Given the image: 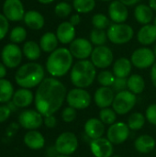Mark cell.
<instances>
[{"label":"cell","mask_w":156,"mask_h":157,"mask_svg":"<svg viewBox=\"0 0 156 157\" xmlns=\"http://www.w3.org/2000/svg\"><path fill=\"white\" fill-rule=\"evenodd\" d=\"M65 86L55 77H47L39 85L34 98L36 110L43 117L53 115L66 99Z\"/></svg>","instance_id":"obj_1"},{"label":"cell","mask_w":156,"mask_h":157,"mask_svg":"<svg viewBox=\"0 0 156 157\" xmlns=\"http://www.w3.org/2000/svg\"><path fill=\"white\" fill-rule=\"evenodd\" d=\"M74 57L69 49L61 47L53 51L46 61V70L52 77L64 76L73 67Z\"/></svg>","instance_id":"obj_2"},{"label":"cell","mask_w":156,"mask_h":157,"mask_svg":"<svg viewBox=\"0 0 156 157\" xmlns=\"http://www.w3.org/2000/svg\"><path fill=\"white\" fill-rule=\"evenodd\" d=\"M45 71L41 64L34 62L21 65L15 74V81L22 88H33L44 80Z\"/></svg>","instance_id":"obj_3"},{"label":"cell","mask_w":156,"mask_h":157,"mask_svg":"<svg viewBox=\"0 0 156 157\" xmlns=\"http://www.w3.org/2000/svg\"><path fill=\"white\" fill-rule=\"evenodd\" d=\"M97 76L96 66L88 60H79L76 62L70 73L72 84L78 88H86L90 86Z\"/></svg>","instance_id":"obj_4"},{"label":"cell","mask_w":156,"mask_h":157,"mask_svg":"<svg viewBox=\"0 0 156 157\" xmlns=\"http://www.w3.org/2000/svg\"><path fill=\"white\" fill-rule=\"evenodd\" d=\"M108 39L114 44L122 45L129 42L134 35L131 26L125 23H113L107 30Z\"/></svg>","instance_id":"obj_5"},{"label":"cell","mask_w":156,"mask_h":157,"mask_svg":"<svg viewBox=\"0 0 156 157\" xmlns=\"http://www.w3.org/2000/svg\"><path fill=\"white\" fill-rule=\"evenodd\" d=\"M136 101L137 98L135 94L129 90H124L115 95L112 107L118 115H125L134 108Z\"/></svg>","instance_id":"obj_6"},{"label":"cell","mask_w":156,"mask_h":157,"mask_svg":"<svg viewBox=\"0 0 156 157\" xmlns=\"http://www.w3.org/2000/svg\"><path fill=\"white\" fill-rule=\"evenodd\" d=\"M54 147L59 155H71L78 148V139L73 132H63L57 137Z\"/></svg>","instance_id":"obj_7"},{"label":"cell","mask_w":156,"mask_h":157,"mask_svg":"<svg viewBox=\"0 0 156 157\" xmlns=\"http://www.w3.org/2000/svg\"><path fill=\"white\" fill-rule=\"evenodd\" d=\"M22 50L16 43H8L4 46L1 52L2 63L10 69L19 66L22 61Z\"/></svg>","instance_id":"obj_8"},{"label":"cell","mask_w":156,"mask_h":157,"mask_svg":"<svg viewBox=\"0 0 156 157\" xmlns=\"http://www.w3.org/2000/svg\"><path fill=\"white\" fill-rule=\"evenodd\" d=\"M92 98L90 94L84 88L71 89L66 96V102L69 107L75 109H85L89 107Z\"/></svg>","instance_id":"obj_9"},{"label":"cell","mask_w":156,"mask_h":157,"mask_svg":"<svg viewBox=\"0 0 156 157\" xmlns=\"http://www.w3.org/2000/svg\"><path fill=\"white\" fill-rule=\"evenodd\" d=\"M155 54L150 48L143 47L135 50L131 57L133 66L139 69H146L153 66L155 63Z\"/></svg>","instance_id":"obj_10"},{"label":"cell","mask_w":156,"mask_h":157,"mask_svg":"<svg viewBox=\"0 0 156 157\" xmlns=\"http://www.w3.org/2000/svg\"><path fill=\"white\" fill-rule=\"evenodd\" d=\"M44 117L34 109H25L18 116L19 125L28 131L38 130L43 124Z\"/></svg>","instance_id":"obj_11"},{"label":"cell","mask_w":156,"mask_h":157,"mask_svg":"<svg viewBox=\"0 0 156 157\" xmlns=\"http://www.w3.org/2000/svg\"><path fill=\"white\" fill-rule=\"evenodd\" d=\"M91 62L96 68L105 69L111 65L113 62V52L106 45L97 46L91 54Z\"/></svg>","instance_id":"obj_12"},{"label":"cell","mask_w":156,"mask_h":157,"mask_svg":"<svg viewBox=\"0 0 156 157\" xmlns=\"http://www.w3.org/2000/svg\"><path fill=\"white\" fill-rule=\"evenodd\" d=\"M93 50L91 41L85 38L74 39L69 46V51L73 57L78 60H87V58L91 56Z\"/></svg>","instance_id":"obj_13"},{"label":"cell","mask_w":156,"mask_h":157,"mask_svg":"<svg viewBox=\"0 0 156 157\" xmlns=\"http://www.w3.org/2000/svg\"><path fill=\"white\" fill-rule=\"evenodd\" d=\"M130 135V128L124 122H115L107 132V138L112 144H123Z\"/></svg>","instance_id":"obj_14"},{"label":"cell","mask_w":156,"mask_h":157,"mask_svg":"<svg viewBox=\"0 0 156 157\" xmlns=\"http://www.w3.org/2000/svg\"><path fill=\"white\" fill-rule=\"evenodd\" d=\"M3 13L9 21H20L24 18L25 9L20 0H6L3 5Z\"/></svg>","instance_id":"obj_15"},{"label":"cell","mask_w":156,"mask_h":157,"mask_svg":"<svg viewBox=\"0 0 156 157\" xmlns=\"http://www.w3.org/2000/svg\"><path fill=\"white\" fill-rule=\"evenodd\" d=\"M90 150L95 157H111L113 155V144L108 138L91 140Z\"/></svg>","instance_id":"obj_16"},{"label":"cell","mask_w":156,"mask_h":157,"mask_svg":"<svg viewBox=\"0 0 156 157\" xmlns=\"http://www.w3.org/2000/svg\"><path fill=\"white\" fill-rule=\"evenodd\" d=\"M108 16L114 23H124L129 17V11L120 1L113 0L108 6Z\"/></svg>","instance_id":"obj_17"},{"label":"cell","mask_w":156,"mask_h":157,"mask_svg":"<svg viewBox=\"0 0 156 157\" xmlns=\"http://www.w3.org/2000/svg\"><path fill=\"white\" fill-rule=\"evenodd\" d=\"M115 98L114 90L111 87L101 86L97 89L94 95V101L97 107L101 109L108 108L112 105Z\"/></svg>","instance_id":"obj_18"},{"label":"cell","mask_w":156,"mask_h":157,"mask_svg":"<svg viewBox=\"0 0 156 157\" xmlns=\"http://www.w3.org/2000/svg\"><path fill=\"white\" fill-rule=\"evenodd\" d=\"M105 132V124L97 118H91L85 123V134L91 140L98 139Z\"/></svg>","instance_id":"obj_19"},{"label":"cell","mask_w":156,"mask_h":157,"mask_svg":"<svg viewBox=\"0 0 156 157\" xmlns=\"http://www.w3.org/2000/svg\"><path fill=\"white\" fill-rule=\"evenodd\" d=\"M75 29L70 21L62 22L56 30V36L58 40L63 44H70L75 38Z\"/></svg>","instance_id":"obj_20"},{"label":"cell","mask_w":156,"mask_h":157,"mask_svg":"<svg viewBox=\"0 0 156 157\" xmlns=\"http://www.w3.org/2000/svg\"><path fill=\"white\" fill-rule=\"evenodd\" d=\"M34 95L30 89L19 88L14 92L12 102L16 105L17 109H25L32 104L34 101Z\"/></svg>","instance_id":"obj_21"},{"label":"cell","mask_w":156,"mask_h":157,"mask_svg":"<svg viewBox=\"0 0 156 157\" xmlns=\"http://www.w3.org/2000/svg\"><path fill=\"white\" fill-rule=\"evenodd\" d=\"M23 142L25 145L31 150H40L45 145L44 136L37 130L28 131L24 135Z\"/></svg>","instance_id":"obj_22"},{"label":"cell","mask_w":156,"mask_h":157,"mask_svg":"<svg viewBox=\"0 0 156 157\" xmlns=\"http://www.w3.org/2000/svg\"><path fill=\"white\" fill-rule=\"evenodd\" d=\"M137 40L144 46L154 43L156 41V26L154 24L143 25L137 33Z\"/></svg>","instance_id":"obj_23"},{"label":"cell","mask_w":156,"mask_h":157,"mask_svg":"<svg viewBox=\"0 0 156 157\" xmlns=\"http://www.w3.org/2000/svg\"><path fill=\"white\" fill-rule=\"evenodd\" d=\"M23 20L29 29L34 30L41 29L45 24L44 17L36 10H29L26 12Z\"/></svg>","instance_id":"obj_24"},{"label":"cell","mask_w":156,"mask_h":157,"mask_svg":"<svg viewBox=\"0 0 156 157\" xmlns=\"http://www.w3.org/2000/svg\"><path fill=\"white\" fill-rule=\"evenodd\" d=\"M134 17L138 23L143 25L150 24L154 19V10L145 4L138 5L134 9Z\"/></svg>","instance_id":"obj_25"},{"label":"cell","mask_w":156,"mask_h":157,"mask_svg":"<svg viewBox=\"0 0 156 157\" xmlns=\"http://www.w3.org/2000/svg\"><path fill=\"white\" fill-rule=\"evenodd\" d=\"M155 140L154 137L143 134L139 136L134 142V147L141 154H149L155 148Z\"/></svg>","instance_id":"obj_26"},{"label":"cell","mask_w":156,"mask_h":157,"mask_svg":"<svg viewBox=\"0 0 156 157\" xmlns=\"http://www.w3.org/2000/svg\"><path fill=\"white\" fill-rule=\"evenodd\" d=\"M132 63L131 60L121 57L119 58L113 64V74L116 77L127 78L131 72Z\"/></svg>","instance_id":"obj_27"},{"label":"cell","mask_w":156,"mask_h":157,"mask_svg":"<svg viewBox=\"0 0 156 157\" xmlns=\"http://www.w3.org/2000/svg\"><path fill=\"white\" fill-rule=\"evenodd\" d=\"M58 42L59 40L56 34H54L53 32H46L41 36L40 40V46L41 51H43L44 52L51 53L57 49Z\"/></svg>","instance_id":"obj_28"},{"label":"cell","mask_w":156,"mask_h":157,"mask_svg":"<svg viewBox=\"0 0 156 157\" xmlns=\"http://www.w3.org/2000/svg\"><path fill=\"white\" fill-rule=\"evenodd\" d=\"M22 52L25 55V57L29 61H36L40 57L41 49L40 44H38L36 41L29 40L24 43Z\"/></svg>","instance_id":"obj_29"},{"label":"cell","mask_w":156,"mask_h":157,"mask_svg":"<svg viewBox=\"0 0 156 157\" xmlns=\"http://www.w3.org/2000/svg\"><path fill=\"white\" fill-rule=\"evenodd\" d=\"M14 92V86L9 80L6 78L0 79V104L11 101Z\"/></svg>","instance_id":"obj_30"},{"label":"cell","mask_w":156,"mask_h":157,"mask_svg":"<svg viewBox=\"0 0 156 157\" xmlns=\"http://www.w3.org/2000/svg\"><path fill=\"white\" fill-rule=\"evenodd\" d=\"M145 88V82L140 75H131L128 78V89L131 93L138 95L143 92Z\"/></svg>","instance_id":"obj_31"},{"label":"cell","mask_w":156,"mask_h":157,"mask_svg":"<svg viewBox=\"0 0 156 157\" xmlns=\"http://www.w3.org/2000/svg\"><path fill=\"white\" fill-rule=\"evenodd\" d=\"M96 6V0H74L73 7L78 14L91 12Z\"/></svg>","instance_id":"obj_32"},{"label":"cell","mask_w":156,"mask_h":157,"mask_svg":"<svg viewBox=\"0 0 156 157\" xmlns=\"http://www.w3.org/2000/svg\"><path fill=\"white\" fill-rule=\"evenodd\" d=\"M145 121H146L145 116H143L140 112H134L129 117L127 124H128L130 130L138 131V130H141L144 126Z\"/></svg>","instance_id":"obj_33"},{"label":"cell","mask_w":156,"mask_h":157,"mask_svg":"<svg viewBox=\"0 0 156 157\" xmlns=\"http://www.w3.org/2000/svg\"><path fill=\"white\" fill-rule=\"evenodd\" d=\"M90 41L92 44L96 46H102L105 45L108 35L107 32L104 29H93L90 32Z\"/></svg>","instance_id":"obj_34"},{"label":"cell","mask_w":156,"mask_h":157,"mask_svg":"<svg viewBox=\"0 0 156 157\" xmlns=\"http://www.w3.org/2000/svg\"><path fill=\"white\" fill-rule=\"evenodd\" d=\"M117 115L113 109L105 108L99 112V120L106 125H112L117 121Z\"/></svg>","instance_id":"obj_35"},{"label":"cell","mask_w":156,"mask_h":157,"mask_svg":"<svg viewBox=\"0 0 156 157\" xmlns=\"http://www.w3.org/2000/svg\"><path fill=\"white\" fill-rule=\"evenodd\" d=\"M92 25L94 29H104L110 26V18L101 13H97L92 17Z\"/></svg>","instance_id":"obj_36"},{"label":"cell","mask_w":156,"mask_h":157,"mask_svg":"<svg viewBox=\"0 0 156 157\" xmlns=\"http://www.w3.org/2000/svg\"><path fill=\"white\" fill-rule=\"evenodd\" d=\"M27 38V30L20 26L15 27L9 33V39L13 43L23 42Z\"/></svg>","instance_id":"obj_37"},{"label":"cell","mask_w":156,"mask_h":157,"mask_svg":"<svg viewBox=\"0 0 156 157\" xmlns=\"http://www.w3.org/2000/svg\"><path fill=\"white\" fill-rule=\"evenodd\" d=\"M115 78H116V76L114 75V74L111 73L110 71H107V70L101 71L97 75V82L102 86L111 87L115 81Z\"/></svg>","instance_id":"obj_38"},{"label":"cell","mask_w":156,"mask_h":157,"mask_svg":"<svg viewBox=\"0 0 156 157\" xmlns=\"http://www.w3.org/2000/svg\"><path fill=\"white\" fill-rule=\"evenodd\" d=\"M73 10V6L67 2H60L55 6L54 13L58 17L65 18L67 17Z\"/></svg>","instance_id":"obj_39"},{"label":"cell","mask_w":156,"mask_h":157,"mask_svg":"<svg viewBox=\"0 0 156 157\" xmlns=\"http://www.w3.org/2000/svg\"><path fill=\"white\" fill-rule=\"evenodd\" d=\"M76 118V109L72 107H66L62 112V119L64 122H72Z\"/></svg>","instance_id":"obj_40"},{"label":"cell","mask_w":156,"mask_h":157,"mask_svg":"<svg viewBox=\"0 0 156 157\" xmlns=\"http://www.w3.org/2000/svg\"><path fill=\"white\" fill-rule=\"evenodd\" d=\"M111 88L114 90V92H117V93L126 90V88H128V79L116 77Z\"/></svg>","instance_id":"obj_41"},{"label":"cell","mask_w":156,"mask_h":157,"mask_svg":"<svg viewBox=\"0 0 156 157\" xmlns=\"http://www.w3.org/2000/svg\"><path fill=\"white\" fill-rule=\"evenodd\" d=\"M9 20L5 17L4 14H0V40H3L8 32Z\"/></svg>","instance_id":"obj_42"},{"label":"cell","mask_w":156,"mask_h":157,"mask_svg":"<svg viewBox=\"0 0 156 157\" xmlns=\"http://www.w3.org/2000/svg\"><path fill=\"white\" fill-rule=\"evenodd\" d=\"M145 118L148 122L156 126V104H152L147 108Z\"/></svg>","instance_id":"obj_43"},{"label":"cell","mask_w":156,"mask_h":157,"mask_svg":"<svg viewBox=\"0 0 156 157\" xmlns=\"http://www.w3.org/2000/svg\"><path fill=\"white\" fill-rule=\"evenodd\" d=\"M11 112L12 111L7 105H0V123H3L7 121L11 115Z\"/></svg>","instance_id":"obj_44"},{"label":"cell","mask_w":156,"mask_h":157,"mask_svg":"<svg viewBox=\"0 0 156 157\" xmlns=\"http://www.w3.org/2000/svg\"><path fill=\"white\" fill-rule=\"evenodd\" d=\"M43 124L49 129H53L57 125V119L53 115L46 116V117H44Z\"/></svg>","instance_id":"obj_45"},{"label":"cell","mask_w":156,"mask_h":157,"mask_svg":"<svg viewBox=\"0 0 156 157\" xmlns=\"http://www.w3.org/2000/svg\"><path fill=\"white\" fill-rule=\"evenodd\" d=\"M70 22L74 27L77 26L78 24H80V22H81V16H80V14H78V13L77 14H73L71 16V17H70Z\"/></svg>","instance_id":"obj_46"},{"label":"cell","mask_w":156,"mask_h":157,"mask_svg":"<svg viewBox=\"0 0 156 157\" xmlns=\"http://www.w3.org/2000/svg\"><path fill=\"white\" fill-rule=\"evenodd\" d=\"M151 80H152L153 85L156 87V62L152 66V69H151Z\"/></svg>","instance_id":"obj_47"},{"label":"cell","mask_w":156,"mask_h":157,"mask_svg":"<svg viewBox=\"0 0 156 157\" xmlns=\"http://www.w3.org/2000/svg\"><path fill=\"white\" fill-rule=\"evenodd\" d=\"M6 75V66L3 63H0V79L5 78Z\"/></svg>","instance_id":"obj_48"},{"label":"cell","mask_w":156,"mask_h":157,"mask_svg":"<svg viewBox=\"0 0 156 157\" xmlns=\"http://www.w3.org/2000/svg\"><path fill=\"white\" fill-rule=\"evenodd\" d=\"M119 1H120L122 4H124L126 6H131L136 5L137 3L140 2V0H119Z\"/></svg>","instance_id":"obj_49"},{"label":"cell","mask_w":156,"mask_h":157,"mask_svg":"<svg viewBox=\"0 0 156 157\" xmlns=\"http://www.w3.org/2000/svg\"><path fill=\"white\" fill-rule=\"evenodd\" d=\"M149 6L154 11H156V0H149Z\"/></svg>","instance_id":"obj_50"},{"label":"cell","mask_w":156,"mask_h":157,"mask_svg":"<svg viewBox=\"0 0 156 157\" xmlns=\"http://www.w3.org/2000/svg\"><path fill=\"white\" fill-rule=\"evenodd\" d=\"M7 106H8V108L11 109V111H15V110L17 109V108L16 107V105L12 102V100H11V101H9V102L7 103Z\"/></svg>","instance_id":"obj_51"},{"label":"cell","mask_w":156,"mask_h":157,"mask_svg":"<svg viewBox=\"0 0 156 157\" xmlns=\"http://www.w3.org/2000/svg\"><path fill=\"white\" fill-rule=\"evenodd\" d=\"M53 1H55V0H38V2H40V4H43V5L51 4V3H52Z\"/></svg>","instance_id":"obj_52"},{"label":"cell","mask_w":156,"mask_h":157,"mask_svg":"<svg viewBox=\"0 0 156 157\" xmlns=\"http://www.w3.org/2000/svg\"><path fill=\"white\" fill-rule=\"evenodd\" d=\"M56 157H70L69 155H58Z\"/></svg>","instance_id":"obj_53"},{"label":"cell","mask_w":156,"mask_h":157,"mask_svg":"<svg viewBox=\"0 0 156 157\" xmlns=\"http://www.w3.org/2000/svg\"><path fill=\"white\" fill-rule=\"evenodd\" d=\"M154 54H155V57H156V44H155V46H154Z\"/></svg>","instance_id":"obj_54"},{"label":"cell","mask_w":156,"mask_h":157,"mask_svg":"<svg viewBox=\"0 0 156 157\" xmlns=\"http://www.w3.org/2000/svg\"><path fill=\"white\" fill-rule=\"evenodd\" d=\"M154 26H156V17H154Z\"/></svg>","instance_id":"obj_55"},{"label":"cell","mask_w":156,"mask_h":157,"mask_svg":"<svg viewBox=\"0 0 156 157\" xmlns=\"http://www.w3.org/2000/svg\"><path fill=\"white\" fill-rule=\"evenodd\" d=\"M100 1H104V2H108V1H113V0H100Z\"/></svg>","instance_id":"obj_56"},{"label":"cell","mask_w":156,"mask_h":157,"mask_svg":"<svg viewBox=\"0 0 156 157\" xmlns=\"http://www.w3.org/2000/svg\"><path fill=\"white\" fill-rule=\"evenodd\" d=\"M111 157H120V155H112Z\"/></svg>","instance_id":"obj_57"},{"label":"cell","mask_w":156,"mask_h":157,"mask_svg":"<svg viewBox=\"0 0 156 157\" xmlns=\"http://www.w3.org/2000/svg\"><path fill=\"white\" fill-rule=\"evenodd\" d=\"M155 152H156V150H155Z\"/></svg>","instance_id":"obj_58"}]
</instances>
